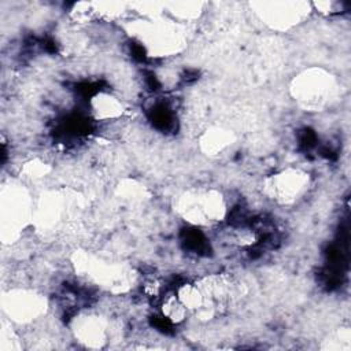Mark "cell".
I'll return each instance as SVG.
<instances>
[{
	"label": "cell",
	"mask_w": 351,
	"mask_h": 351,
	"mask_svg": "<svg viewBox=\"0 0 351 351\" xmlns=\"http://www.w3.org/2000/svg\"><path fill=\"white\" fill-rule=\"evenodd\" d=\"M304 185V178L302 174L293 171V173H284L276 180H273V184L270 185L273 192L276 191L277 199L281 200H289L293 199V195H298Z\"/></svg>",
	"instance_id": "cell-1"
}]
</instances>
